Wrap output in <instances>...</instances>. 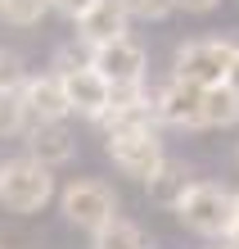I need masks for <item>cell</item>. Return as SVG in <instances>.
<instances>
[{"mask_svg": "<svg viewBox=\"0 0 239 249\" xmlns=\"http://www.w3.org/2000/svg\"><path fill=\"white\" fill-rule=\"evenodd\" d=\"M235 54H239V46H235V41H226V36H194V41H181V46H176V59H172V77L212 91V86L226 82Z\"/></svg>", "mask_w": 239, "mask_h": 249, "instance_id": "3", "label": "cell"}, {"mask_svg": "<svg viewBox=\"0 0 239 249\" xmlns=\"http://www.w3.org/2000/svg\"><path fill=\"white\" fill-rule=\"evenodd\" d=\"M23 100L32 109L36 123H68L72 118V105H68V91H64V77L50 68V72H27L23 82Z\"/></svg>", "mask_w": 239, "mask_h": 249, "instance_id": "9", "label": "cell"}, {"mask_svg": "<svg viewBox=\"0 0 239 249\" xmlns=\"http://www.w3.org/2000/svg\"><path fill=\"white\" fill-rule=\"evenodd\" d=\"M154 105H158L162 127H176V131H199L203 127V86H190L181 77H172L154 91Z\"/></svg>", "mask_w": 239, "mask_h": 249, "instance_id": "7", "label": "cell"}, {"mask_svg": "<svg viewBox=\"0 0 239 249\" xmlns=\"http://www.w3.org/2000/svg\"><path fill=\"white\" fill-rule=\"evenodd\" d=\"M235 163H239V150H235Z\"/></svg>", "mask_w": 239, "mask_h": 249, "instance_id": "23", "label": "cell"}, {"mask_svg": "<svg viewBox=\"0 0 239 249\" xmlns=\"http://www.w3.org/2000/svg\"><path fill=\"white\" fill-rule=\"evenodd\" d=\"M91 5H95V0H50V9H59V14H68L72 23H77V18H81V14L91 9Z\"/></svg>", "mask_w": 239, "mask_h": 249, "instance_id": "19", "label": "cell"}, {"mask_svg": "<svg viewBox=\"0 0 239 249\" xmlns=\"http://www.w3.org/2000/svg\"><path fill=\"white\" fill-rule=\"evenodd\" d=\"M32 109L23 100V86L18 91H0V136H27L32 131Z\"/></svg>", "mask_w": 239, "mask_h": 249, "instance_id": "15", "label": "cell"}, {"mask_svg": "<svg viewBox=\"0 0 239 249\" xmlns=\"http://www.w3.org/2000/svg\"><path fill=\"white\" fill-rule=\"evenodd\" d=\"M59 77H64L68 105H72V113H77V118H86V123H99L104 113L113 109V86L104 82L91 64H86V68H72V72H59Z\"/></svg>", "mask_w": 239, "mask_h": 249, "instance_id": "8", "label": "cell"}, {"mask_svg": "<svg viewBox=\"0 0 239 249\" xmlns=\"http://www.w3.org/2000/svg\"><path fill=\"white\" fill-rule=\"evenodd\" d=\"M23 82H27L23 59H18L14 50H5V46H0V91H18Z\"/></svg>", "mask_w": 239, "mask_h": 249, "instance_id": "18", "label": "cell"}, {"mask_svg": "<svg viewBox=\"0 0 239 249\" xmlns=\"http://www.w3.org/2000/svg\"><path fill=\"white\" fill-rule=\"evenodd\" d=\"M226 86H230V91H239V54H235V64H230V72H226Z\"/></svg>", "mask_w": 239, "mask_h": 249, "instance_id": "21", "label": "cell"}, {"mask_svg": "<svg viewBox=\"0 0 239 249\" xmlns=\"http://www.w3.org/2000/svg\"><path fill=\"white\" fill-rule=\"evenodd\" d=\"M230 249H239V199H235V227H230V240H226Z\"/></svg>", "mask_w": 239, "mask_h": 249, "instance_id": "22", "label": "cell"}, {"mask_svg": "<svg viewBox=\"0 0 239 249\" xmlns=\"http://www.w3.org/2000/svg\"><path fill=\"white\" fill-rule=\"evenodd\" d=\"M221 249H230V245H221Z\"/></svg>", "mask_w": 239, "mask_h": 249, "instance_id": "24", "label": "cell"}, {"mask_svg": "<svg viewBox=\"0 0 239 249\" xmlns=\"http://www.w3.org/2000/svg\"><path fill=\"white\" fill-rule=\"evenodd\" d=\"M50 14V0H0V18L9 27H36Z\"/></svg>", "mask_w": 239, "mask_h": 249, "instance_id": "16", "label": "cell"}, {"mask_svg": "<svg viewBox=\"0 0 239 249\" xmlns=\"http://www.w3.org/2000/svg\"><path fill=\"white\" fill-rule=\"evenodd\" d=\"M190 168L185 163H176V159H167V163L158 168V177L154 181H144V190H149V199L154 204H162V209H181V199L190 195Z\"/></svg>", "mask_w": 239, "mask_h": 249, "instance_id": "12", "label": "cell"}, {"mask_svg": "<svg viewBox=\"0 0 239 249\" xmlns=\"http://www.w3.org/2000/svg\"><path fill=\"white\" fill-rule=\"evenodd\" d=\"M203 127H239V91L226 82L203 91Z\"/></svg>", "mask_w": 239, "mask_h": 249, "instance_id": "13", "label": "cell"}, {"mask_svg": "<svg viewBox=\"0 0 239 249\" xmlns=\"http://www.w3.org/2000/svg\"><path fill=\"white\" fill-rule=\"evenodd\" d=\"M23 141H27V159H36L50 172L77 159V136L68 131V123H32V131Z\"/></svg>", "mask_w": 239, "mask_h": 249, "instance_id": "11", "label": "cell"}, {"mask_svg": "<svg viewBox=\"0 0 239 249\" xmlns=\"http://www.w3.org/2000/svg\"><path fill=\"white\" fill-rule=\"evenodd\" d=\"M217 5H221V0H176V9H185V14H207Z\"/></svg>", "mask_w": 239, "mask_h": 249, "instance_id": "20", "label": "cell"}, {"mask_svg": "<svg viewBox=\"0 0 239 249\" xmlns=\"http://www.w3.org/2000/svg\"><path fill=\"white\" fill-rule=\"evenodd\" d=\"M91 249H149V240H144V231L131 222V217H113L104 231L91 236Z\"/></svg>", "mask_w": 239, "mask_h": 249, "instance_id": "14", "label": "cell"}, {"mask_svg": "<svg viewBox=\"0 0 239 249\" xmlns=\"http://www.w3.org/2000/svg\"><path fill=\"white\" fill-rule=\"evenodd\" d=\"M127 9L117 5V0H95L91 9L77 18V41L86 50H99V46H113V41H122V36H131L127 32Z\"/></svg>", "mask_w": 239, "mask_h": 249, "instance_id": "10", "label": "cell"}, {"mask_svg": "<svg viewBox=\"0 0 239 249\" xmlns=\"http://www.w3.org/2000/svg\"><path fill=\"white\" fill-rule=\"evenodd\" d=\"M91 68L113 86V91H127V86H144L149 54H144V46L136 36H122V41H113V46L91 50Z\"/></svg>", "mask_w": 239, "mask_h": 249, "instance_id": "6", "label": "cell"}, {"mask_svg": "<svg viewBox=\"0 0 239 249\" xmlns=\"http://www.w3.org/2000/svg\"><path fill=\"white\" fill-rule=\"evenodd\" d=\"M235 199H239V190L221 186V181H194L190 195L181 199V209H176V217H181V227H190L194 236L226 245L230 227H235Z\"/></svg>", "mask_w": 239, "mask_h": 249, "instance_id": "1", "label": "cell"}, {"mask_svg": "<svg viewBox=\"0 0 239 249\" xmlns=\"http://www.w3.org/2000/svg\"><path fill=\"white\" fill-rule=\"evenodd\" d=\"M59 209H64V217L72 227H81V231H104L113 222V217H122L117 209H122V199H117V190L109 181H99V177H81V181H72L64 186V195H59Z\"/></svg>", "mask_w": 239, "mask_h": 249, "instance_id": "4", "label": "cell"}, {"mask_svg": "<svg viewBox=\"0 0 239 249\" xmlns=\"http://www.w3.org/2000/svg\"><path fill=\"white\" fill-rule=\"evenodd\" d=\"M104 154H109V163L122 172V177L140 181V186L154 181L158 168L167 163L158 131H122V136H104Z\"/></svg>", "mask_w": 239, "mask_h": 249, "instance_id": "5", "label": "cell"}, {"mask_svg": "<svg viewBox=\"0 0 239 249\" xmlns=\"http://www.w3.org/2000/svg\"><path fill=\"white\" fill-rule=\"evenodd\" d=\"M127 9V18H144V23H158L176 9V0H117Z\"/></svg>", "mask_w": 239, "mask_h": 249, "instance_id": "17", "label": "cell"}, {"mask_svg": "<svg viewBox=\"0 0 239 249\" xmlns=\"http://www.w3.org/2000/svg\"><path fill=\"white\" fill-rule=\"evenodd\" d=\"M54 199V172L41 168L36 159H5L0 163V209L32 217Z\"/></svg>", "mask_w": 239, "mask_h": 249, "instance_id": "2", "label": "cell"}]
</instances>
